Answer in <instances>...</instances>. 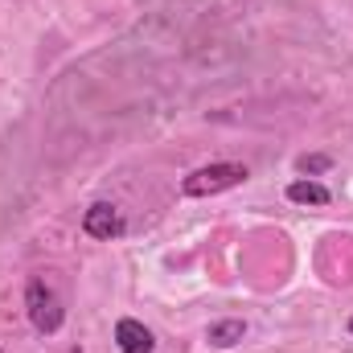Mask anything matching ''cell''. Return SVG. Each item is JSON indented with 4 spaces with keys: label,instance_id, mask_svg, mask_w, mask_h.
I'll return each instance as SVG.
<instances>
[{
    "label": "cell",
    "instance_id": "8992f818",
    "mask_svg": "<svg viewBox=\"0 0 353 353\" xmlns=\"http://www.w3.org/2000/svg\"><path fill=\"white\" fill-rule=\"evenodd\" d=\"M210 345H218V350H230V345H239L243 337H247V325L243 321H218V325H210Z\"/></svg>",
    "mask_w": 353,
    "mask_h": 353
},
{
    "label": "cell",
    "instance_id": "52a82bcc",
    "mask_svg": "<svg viewBox=\"0 0 353 353\" xmlns=\"http://www.w3.org/2000/svg\"><path fill=\"white\" fill-rule=\"evenodd\" d=\"M296 169H300V173H308V176H316V173H329V169H333V161H329V157H300V161H296Z\"/></svg>",
    "mask_w": 353,
    "mask_h": 353
},
{
    "label": "cell",
    "instance_id": "5b68a950",
    "mask_svg": "<svg viewBox=\"0 0 353 353\" xmlns=\"http://www.w3.org/2000/svg\"><path fill=\"white\" fill-rule=\"evenodd\" d=\"M329 189L321 185V181H292L288 185V201H296V205H329Z\"/></svg>",
    "mask_w": 353,
    "mask_h": 353
},
{
    "label": "cell",
    "instance_id": "ba28073f",
    "mask_svg": "<svg viewBox=\"0 0 353 353\" xmlns=\"http://www.w3.org/2000/svg\"><path fill=\"white\" fill-rule=\"evenodd\" d=\"M350 333H353V316H350Z\"/></svg>",
    "mask_w": 353,
    "mask_h": 353
},
{
    "label": "cell",
    "instance_id": "277c9868",
    "mask_svg": "<svg viewBox=\"0 0 353 353\" xmlns=\"http://www.w3.org/2000/svg\"><path fill=\"white\" fill-rule=\"evenodd\" d=\"M115 341H119V353H152V333L132 316L115 325Z\"/></svg>",
    "mask_w": 353,
    "mask_h": 353
},
{
    "label": "cell",
    "instance_id": "3957f363",
    "mask_svg": "<svg viewBox=\"0 0 353 353\" xmlns=\"http://www.w3.org/2000/svg\"><path fill=\"white\" fill-rule=\"evenodd\" d=\"M83 230L90 239H119L123 234V214L107 201H94L87 214H83Z\"/></svg>",
    "mask_w": 353,
    "mask_h": 353
},
{
    "label": "cell",
    "instance_id": "7a4b0ae2",
    "mask_svg": "<svg viewBox=\"0 0 353 353\" xmlns=\"http://www.w3.org/2000/svg\"><path fill=\"white\" fill-rule=\"evenodd\" d=\"M25 312H29V321H33L37 333H58L62 316H66L58 292L46 279H29V288H25Z\"/></svg>",
    "mask_w": 353,
    "mask_h": 353
},
{
    "label": "cell",
    "instance_id": "6da1fadb",
    "mask_svg": "<svg viewBox=\"0 0 353 353\" xmlns=\"http://www.w3.org/2000/svg\"><path fill=\"white\" fill-rule=\"evenodd\" d=\"M247 181V165H234V161H218V165H205L197 173H189L181 181V193L185 197H214L222 189H234Z\"/></svg>",
    "mask_w": 353,
    "mask_h": 353
}]
</instances>
